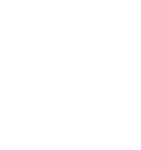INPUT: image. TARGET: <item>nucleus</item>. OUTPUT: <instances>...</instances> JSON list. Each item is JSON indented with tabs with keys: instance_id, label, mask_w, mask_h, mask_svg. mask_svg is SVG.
I'll return each mask as SVG.
<instances>
[]
</instances>
